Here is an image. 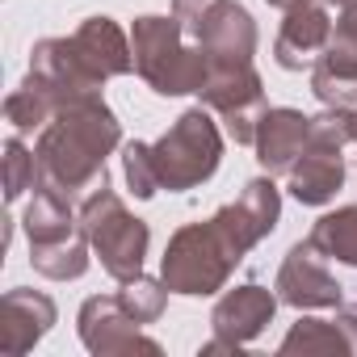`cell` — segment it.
<instances>
[{
    "mask_svg": "<svg viewBox=\"0 0 357 357\" xmlns=\"http://www.w3.org/2000/svg\"><path fill=\"white\" fill-rule=\"evenodd\" d=\"M307 143H311V118L303 109H290V105H269L261 126H257L252 151L269 176H286L294 168V160L307 151Z\"/></svg>",
    "mask_w": 357,
    "mask_h": 357,
    "instance_id": "2e32d148",
    "label": "cell"
},
{
    "mask_svg": "<svg viewBox=\"0 0 357 357\" xmlns=\"http://www.w3.org/2000/svg\"><path fill=\"white\" fill-rule=\"evenodd\" d=\"M26 240H30V265L34 273L51 282H76L93 265V244L80 227V211H72V198L47 181L34 185V198L22 215Z\"/></svg>",
    "mask_w": 357,
    "mask_h": 357,
    "instance_id": "3957f363",
    "label": "cell"
},
{
    "mask_svg": "<svg viewBox=\"0 0 357 357\" xmlns=\"http://www.w3.org/2000/svg\"><path fill=\"white\" fill-rule=\"evenodd\" d=\"M80 227L93 244V257L101 261V269L114 282L143 273V261L151 248V227L126 211V202L109 190V181L89 190V198L80 202Z\"/></svg>",
    "mask_w": 357,
    "mask_h": 357,
    "instance_id": "8992f818",
    "label": "cell"
},
{
    "mask_svg": "<svg viewBox=\"0 0 357 357\" xmlns=\"http://www.w3.org/2000/svg\"><path fill=\"white\" fill-rule=\"evenodd\" d=\"M55 298L30 286H13L0 298V353L22 357L55 328Z\"/></svg>",
    "mask_w": 357,
    "mask_h": 357,
    "instance_id": "9a60e30c",
    "label": "cell"
},
{
    "mask_svg": "<svg viewBox=\"0 0 357 357\" xmlns=\"http://www.w3.org/2000/svg\"><path fill=\"white\" fill-rule=\"evenodd\" d=\"M307 244L324 257V261H340V265H353L357 269V202L315 219Z\"/></svg>",
    "mask_w": 357,
    "mask_h": 357,
    "instance_id": "d6986e66",
    "label": "cell"
},
{
    "mask_svg": "<svg viewBox=\"0 0 357 357\" xmlns=\"http://www.w3.org/2000/svg\"><path fill=\"white\" fill-rule=\"evenodd\" d=\"M328 38H332V13L324 9V0L303 5V9H290L282 30H278V38H273V59L286 72L315 68V59L324 55Z\"/></svg>",
    "mask_w": 357,
    "mask_h": 357,
    "instance_id": "e0dca14e",
    "label": "cell"
},
{
    "mask_svg": "<svg viewBox=\"0 0 357 357\" xmlns=\"http://www.w3.org/2000/svg\"><path fill=\"white\" fill-rule=\"evenodd\" d=\"M43 181V168H38V151H30L22 143V135L5 139V202H17L26 190H34Z\"/></svg>",
    "mask_w": 357,
    "mask_h": 357,
    "instance_id": "603a6c76",
    "label": "cell"
},
{
    "mask_svg": "<svg viewBox=\"0 0 357 357\" xmlns=\"http://www.w3.org/2000/svg\"><path fill=\"white\" fill-rule=\"evenodd\" d=\"M273 290L286 307L294 311H328V307H344V286L328 273L324 257L303 240L294 244L282 265H278V278H273Z\"/></svg>",
    "mask_w": 357,
    "mask_h": 357,
    "instance_id": "7c38bea8",
    "label": "cell"
},
{
    "mask_svg": "<svg viewBox=\"0 0 357 357\" xmlns=\"http://www.w3.org/2000/svg\"><path fill=\"white\" fill-rule=\"evenodd\" d=\"M282 219V190L273 176H252L244 194L227 206H219L206 223H185L176 227L164 257H160V278L172 294L185 298H206L227 290L236 265L265 240L273 236Z\"/></svg>",
    "mask_w": 357,
    "mask_h": 357,
    "instance_id": "6da1fadb",
    "label": "cell"
},
{
    "mask_svg": "<svg viewBox=\"0 0 357 357\" xmlns=\"http://www.w3.org/2000/svg\"><path fill=\"white\" fill-rule=\"evenodd\" d=\"M324 5H336V9H353L357 0H324Z\"/></svg>",
    "mask_w": 357,
    "mask_h": 357,
    "instance_id": "f1b7e54d",
    "label": "cell"
},
{
    "mask_svg": "<svg viewBox=\"0 0 357 357\" xmlns=\"http://www.w3.org/2000/svg\"><path fill=\"white\" fill-rule=\"evenodd\" d=\"M76 332L80 344L93 357H122V353H151L160 357V340H151L143 332V324L118 303V294H93L84 298L80 315H76Z\"/></svg>",
    "mask_w": 357,
    "mask_h": 357,
    "instance_id": "30bf717a",
    "label": "cell"
},
{
    "mask_svg": "<svg viewBox=\"0 0 357 357\" xmlns=\"http://www.w3.org/2000/svg\"><path fill=\"white\" fill-rule=\"evenodd\" d=\"M278 290H265V286H257V282H248V286H236V290H227L219 303H215V311H211V340L198 349L202 357H211V353H244L269 324H273V315H278Z\"/></svg>",
    "mask_w": 357,
    "mask_h": 357,
    "instance_id": "9c48e42d",
    "label": "cell"
},
{
    "mask_svg": "<svg viewBox=\"0 0 357 357\" xmlns=\"http://www.w3.org/2000/svg\"><path fill=\"white\" fill-rule=\"evenodd\" d=\"M122 176H126V185L135 198H155L160 194V181H155V168H151V155H147V143L130 139L122 143Z\"/></svg>",
    "mask_w": 357,
    "mask_h": 357,
    "instance_id": "cb8c5ba5",
    "label": "cell"
},
{
    "mask_svg": "<svg viewBox=\"0 0 357 357\" xmlns=\"http://www.w3.org/2000/svg\"><path fill=\"white\" fill-rule=\"evenodd\" d=\"M349 135H353V143H357V105L349 109Z\"/></svg>",
    "mask_w": 357,
    "mask_h": 357,
    "instance_id": "83f0119b",
    "label": "cell"
},
{
    "mask_svg": "<svg viewBox=\"0 0 357 357\" xmlns=\"http://www.w3.org/2000/svg\"><path fill=\"white\" fill-rule=\"evenodd\" d=\"M311 93L324 105H357V5L340 9V17L332 22V38L311 68Z\"/></svg>",
    "mask_w": 357,
    "mask_h": 357,
    "instance_id": "4fadbf2b",
    "label": "cell"
},
{
    "mask_svg": "<svg viewBox=\"0 0 357 357\" xmlns=\"http://www.w3.org/2000/svg\"><path fill=\"white\" fill-rule=\"evenodd\" d=\"M72 43L80 51V59L101 76H130L135 72V43L130 34L114 22V17H84L76 30H72Z\"/></svg>",
    "mask_w": 357,
    "mask_h": 357,
    "instance_id": "ac0fdd59",
    "label": "cell"
},
{
    "mask_svg": "<svg viewBox=\"0 0 357 357\" xmlns=\"http://www.w3.org/2000/svg\"><path fill=\"white\" fill-rule=\"evenodd\" d=\"M30 76L55 97V105L63 109L68 101H80V97H93L101 93V76L80 59L76 43L72 38H38L34 51H30Z\"/></svg>",
    "mask_w": 357,
    "mask_h": 357,
    "instance_id": "5bb4252c",
    "label": "cell"
},
{
    "mask_svg": "<svg viewBox=\"0 0 357 357\" xmlns=\"http://www.w3.org/2000/svg\"><path fill=\"white\" fill-rule=\"evenodd\" d=\"M265 5H273V9H282V13H290V9H303V5H315V0H265Z\"/></svg>",
    "mask_w": 357,
    "mask_h": 357,
    "instance_id": "4316f807",
    "label": "cell"
},
{
    "mask_svg": "<svg viewBox=\"0 0 357 357\" xmlns=\"http://www.w3.org/2000/svg\"><path fill=\"white\" fill-rule=\"evenodd\" d=\"M155 181L168 194H185L206 185L223 164V130L215 122V109L194 105L176 118L155 143H147Z\"/></svg>",
    "mask_w": 357,
    "mask_h": 357,
    "instance_id": "5b68a950",
    "label": "cell"
},
{
    "mask_svg": "<svg viewBox=\"0 0 357 357\" xmlns=\"http://www.w3.org/2000/svg\"><path fill=\"white\" fill-rule=\"evenodd\" d=\"M336 319L344 324V332L353 340V353H357V307H336Z\"/></svg>",
    "mask_w": 357,
    "mask_h": 357,
    "instance_id": "484cf974",
    "label": "cell"
},
{
    "mask_svg": "<svg viewBox=\"0 0 357 357\" xmlns=\"http://www.w3.org/2000/svg\"><path fill=\"white\" fill-rule=\"evenodd\" d=\"M206 5H211V0H172V17H176V22H181V26L190 30V26L198 22V13H202Z\"/></svg>",
    "mask_w": 357,
    "mask_h": 357,
    "instance_id": "d4e9b609",
    "label": "cell"
},
{
    "mask_svg": "<svg viewBox=\"0 0 357 357\" xmlns=\"http://www.w3.org/2000/svg\"><path fill=\"white\" fill-rule=\"evenodd\" d=\"M198 97H202L206 109H215V118L223 122V130L236 143L252 147L257 126H261V118L269 109L261 72L252 63H211V76L198 89Z\"/></svg>",
    "mask_w": 357,
    "mask_h": 357,
    "instance_id": "ba28073f",
    "label": "cell"
},
{
    "mask_svg": "<svg viewBox=\"0 0 357 357\" xmlns=\"http://www.w3.org/2000/svg\"><path fill=\"white\" fill-rule=\"evenodd\" d=\"M278 353H303V357L307 353H349V357H357L353 353V340H349V332H344L340 319H298L282 336Z\"/></svg>",
    "mask_w": 357,
    "mask_h": 357,
    "instance_id": "ffe728a7",
    "label": "cell"
},
{
    "mask_svg": "<svg viewBox=\"0 0 357 357\" xmlns=\"http://www.w3.org/2000/svg\"><path fill=\"white\" fill-rule=\"evenodd\" d=\"M190 38L206 51L211 63H252L257 55V22L240 0H211L190 26Z\"/></svg>",
    "mask_w": 357,
    "mask_h": 357,
    "instance_id": "8fae6325",
    "label": "cell"
},
{
    "mask_svg": "<svg viewBox=\"0 0 357 357\" xmlns=\"http://www.w3.org/2000/svg\"><path fill=\"white\" fill-rule=\"evenodd\" d=\"M353 143L349 135V109L324 105V114L311 118V143L286 172L290 194L303 206H328L336 190L344 185V147Z\"/></svg>",
    "mask_w": 357,
    "mask_h": 357,
    "instance_id": "52a82bcc",
    "label": "cell"
},
{
    "mask_svg": "<svg viewBox=\"0 0 357 357\" xmlns=\"http://www.w3.org/2000/svg\"><path fill=\"white\" fill-rule=\"evenodd\" d=\"M55 114H59L55 97H51L30 72H26V80L5 97V118H9V126H13L17 135H26V130H43Z\"/></svg>",
    "mask_w": 357,
    "mask_h": 357,
    "instance_id": "44dd1931",
    "label": "cell"
},
{
    "mask_svg": "<svg viewBox=\"0 0 357 357\" xmlns=\"http://www.w3.org/2000/svg\"><path fill=\"white\" fill-rule=\"evenodd\" d=\"M130 43H135V72L160 97L198 93L206 84V76H211L206 51L190 38V30L176 17H160V13L135 17Z\"/></svg>",
    "mask_w": 357,
    "mask_h": 357,
    "instance_id": "277c9868",
    "label": "cell"
},
{
    "mask_svg": "<svg viewBox=\"0 0 357 357\" xmlns=\"http://www.w3.org/2000/svg\"><path fill=\"white\" fill-rule=\"evenodd\" d=\"M168 286H164V278H147V273H135V278H126L122 282V290H118V303L147 328V324H155L160 315H164V303H168Z\"/></svg>",
    "mask_w": 357,
    "mask_h": 357,
    "instance_id": "7402d4cb",
    "label": "cell"
},
{
    "mask_svg": "<svg viewBox=\"0 0 357 357\" xmlns=\"http://www.w3.org/2000/svg\"><path fill=\"white\" fill-rule=\"evenodd\" d=\"M122 143V122L118 114L105 105L101 93L68 101L43 130H38V168L43 181L63 190L68 198L89 194L97 185H105V155Z\"/></svg>",
    "mask_w": 357,
    "mask_h": 357,
    "instance_id": "7a4b0ae2",
    "label": "cell"
}]
</instances>
